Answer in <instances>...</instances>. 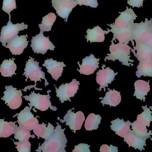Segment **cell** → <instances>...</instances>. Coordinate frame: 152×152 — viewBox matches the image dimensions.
Listing matches in <instances>:
<instances>
[{
  "instance_id": "5b68a950",
  "label": "cell",
  "mask_w": 152,
  "mask_h": 152,
  "mask_svg": "<svg viewBox=\"0 0 152 152\" xmlns=\"http://www.w3.org/2000/svg\"><path fill=\"white\" fill-rule=\"evenodd\" d=\"M30 59L26 62L25 68V72L23 75H25L26 79L29 78L31 81H34L35 85L34 87L37 90L35 86L37 81H42L41 79L45 80V86L49 85V83L45 79V73L42 71V68L39 67V62L34 60V59L29 56Z\"/></svg>"
},
{
  "instance_id": "4fadbf2b",
  "label": "cell",
  "mask_w": 152,
  "mask_h": 152,
  "mask_svg": "<svg viewBox=\"0 0 152 152\" xmlns=\"http://www.w3.org/2000/svg\"><path fill=\"white\" fill-rule=\"evenodd\" d=\"M77 5L75 0H59L52 4L58 15L66 22L70 12Z\"/></svg>"
},
{
  "instance_id": "60d3db41",
  "label": "cell",
  "mask_w": 152,
  "mask_h": 152,
  "mask_svg": "<svg viewBox=\"0 0 152 152\" xmlns=\"http://www.w3.org/2000/svg\"><path fill=\"white\" fill-rule=\"evenodd\" d=\"M59 1V0H52V4H53V3L57 1Z\"/></svg>"
},
{
  "instance_id": "d4e9b609",
  "label": "cell",
  "mask_w": 152,
  "mask_h": 152,
  "mask_svg": "<svg viewBox=\"0 0 152 152\" xmlns=\"http://www.w3.org/2000/svg\"><path fill=\"white\" fill-rule=\"evenodd\" d=\"M108 89L109 91L106 93L105 96L103 98L101 102L103 106L106 104L110 105V107H116L121 101V95L119 92L114 89L113 90L109 88Z\"/></svg>"
},
{
  "instance_id": "cb8c5ba5",
  "label": "cell",
  "mask_w": 152,
  "mask_h": 152,
  "mask_svg": "<svg viewBox=\"0 0 152 152\" xmlns=\"http://www.w3.org/2000/svg\"><path fill=\"white\" fill-rule=\"evenodd\" d=\"M46 126L44 123L38 124L33 129L34 134L38 137V139L41 137L45 140H48L53 134L55 129L54 126L50 123H48V127Z\"/></svg>"
},
{
  "instance_id": "74e56055",
  "label": "cell",
  "mask_w": 152,
  "mask_h": 152,
  "mask_svg": "<svg viewBox=\"0 0 152 152\" xmlns=\"http://www.w3.org/2000/svg\"><path fill=\"white\" fill-rule=\"evenodd\" d=\"M100 151L101 152H118V148L116 146L110 145V146L107 145H103L100 147Z\"/></svg>"
},
{
  "instance_id": "e0dca14e",
  "label": "cell",
  "mask_w": 152,
  "mask_h": 152,
  "mask_svg": "<svg viewBox=\"0 0 152 152\" xmlns=\"http://www.w3.org/2000/svg\"><path fill=\"white\" fill-rule=\"evenodd\" d=\"M100 59L95 58L94 55L91 54L89 56H86L82 59L81 65L78 62L80 67V70L77 69L81 74L85 75H90L93 74L95 71L99 68V61Z\"/></svg>"
},
{
  "instance_id": "ffe728a7",
  "label": "cell",
  "mask_w": 152,
  "mask_h": 152,
  "mask_svg": "<svg viewBox=\"0 0 152 152\" xmlns=\"http://www.w3.org/2000/svg\"><path fill=\"white\" fill-rule=\"evenodd\" d=\"M111 122L112 125L110 127L112 130L115 132L116 134L122 138H124L131 130L130 129L131 123L129 120L125 122L123 119L121 120L118 118Z\"/></svg>"
},
{
  "instance_id": "2e32d148",
  "label": "cell",
  "mask_w": 152,
  "mask_h": 152,
  "mask_svg": "<svg viewBox=\"0 0 152 152\" xmlns=\"http://www.w3.org/2000/svg\"><path fill=\"white\" fill-rule=\"evenodd\" d=\"M27 35H17L7 43L5 47L9 48L13 55H20L27 47L29 41H27Z\"/></svg>"
},
{
  "instance_id": "4dcf8cb0",
  "label": "cell",
  "mask_w": 152,
  "mask_h": 152,
  "mask_svg": "<svg viewBox=\"0 0 152 152\" xmlns=\"http://www.w3.org/2000/svg\"><path fill=\"white\" fill-rule=\"evenodd\" d=\"M144 111L137 116V121L145 126L149 127L151 125V122L152 121V112L147 107V105L142 106Z\"/></svg>"
},
{
  "instance_id": "484cf974",
  "label": "cell",
  "mask_w": 152,
  "mask_h": 152,
  "mask_svg": "<svg viewBox=\"0 0 152 152\" xmlns=\"http://www.w3.org/2000/svg\"><path fill=\"white\" fill-rule=\"evenodd\" d=\"M15 59H5L3 61L0 66V73L4 77H12L16 75L15 70L17 69V65L14 63Z\"/></svg>"
},
{
  "instance_id": "30bf717a",
  "label": "cell",
  "mask_w": 152,
  "mask_h": 152,
  "mask_svg": "<svg viewBox=\"0 0 152 152\" xmlns=\"http://www.w3.org/2000/svg\"><path fill=\"white\" fill-rule=\"evenodd\" d=\"M79 82L76 79H73L70 83L63 84L58 88L55 86L57 96L59 98L61 103L66 101H71L70 98L74 97L79 89Z\"/></svg>"
},
{
  "instance_id": "4316f807",
  "label": "cell",
  "mask_w": 152,
  "mask_h": 152,
  "mask_svg": "<svg viewBox=\"0 0 152 152\" xmlns=\"http://www.w3.org/2000/svg\"><path fill=\"white\" fill-rule=\"evenodd\" d=\"M16 122H8L4 119H0V137L7 138L14 134L18 126Z\"/></svg>"
},
{
  "instance_id": "d6a6232c",
  "label": "cell",
  "mask_w": 152,
  "mask_h": 152,
  "mask_svg": "<svg viewBox=\"0 0 152 152\" xmlns=\"http://www.w3.org/2000/svg\"><path fill=\"white\" fill-rule=\"evenodd\" d=\"M14 137L16 140L19 141H28L30 137L32 138H35L34 135H32L30 131L28 129L24 128L23 127H17L15 129V132L14 133Z\"/></svg>"
},
{
  "instance_id": "277c9868",
  "label": "cell",
  "mask_w": 152,
  "mask_h": 152,
  "mask_svg": "<svg viewBox=\"0 0 152 152\" xmlns=\"http://www.w3.org/2000/svg\"><path fill=\"white\" fill-rule=\"evenodd\" d=\"M9 15V21L6 26H3L2 28L0 36V42L4 47L6 46V43L18 35L19 31L27 29L28 27V25H26L23 22L20 24H12L11 21V15Z\"/></svg>"
},
{
  "instance_id": "6da1fadb",
  "label": "cell",
  "mask_w": 152,
  "mask_h": 152,
  "mask_svg": "<svg viewBox=\"0 0 152 152\" xmlns=\"http://www.w3.org/2000/svg\"><path fill=\"white\" fill-rule=\"evenodd\" d=\"M57 126L50 137L38 147L36 151L40 152H66L67 140L64 134L65 129L57 122Z\"/></svg>"
},
{
  "instance_id": "ba28073f",
  "label": "cell",
  "mask_w": 152,
  "mask_h": 152,
  "mask_svg": "<svg viewBox=\"0 0 152 152\" xmlns=\"http://www.w3.org/2000/svg\"><path fill=\"white\" fill-rule=\"evenodd\" d=\"M31 47L35 53L45 54L48 50L54 51L55 46L50 41L49 36L45 37L43 32L40 31L38 35L32 37Z\"/></svg>"
},
{
  "instance_id": "8992f818",
  "label": "cell",
  "mask_w": 152,
  "mask_h": 152,
  "mask_svg": "<svg viewBox=\"0 0 152 152\" xmlns=\"http://www.w3.org/2000/svg\"><path fill=\"white\" fill-rule=\"evenodd\" d=\"M152 32V18L149 20L145 19V21L134 23L133 28V37L136 43H144L150 36Z\"/></svg>"
},
{
  "instance_id": "e575fe53",
  "label": "cell",
  "mask_w": 152,
  "mask_h": 152,
  "mask_svg": "<svg viewBox=\"0 0 152 152\" xmlns=\"http://www.w3.org/2000/svg\"><path fill=\"white\" fill-rule=\"evenodd\" d=\"M2 9L3 11L10 15L11 12L17 9L16 0H3Z\"/></svg>"
},
{
  "instance_id": "f546056e",
  "label": "cell",
  "mask_w": 152,
  "mask_h": 152,
  "mask_svg": "<svg viewBox=\"0 0 152 152\" xmlns=\"http://www.w3.org/2000/svg\"><path fill=\"white\" fill-rule=\"evenodd\" d=\"M102 119L100 115H95L94 113L89 114L85 121V128L86 130L90 131L97 129Z\"/></svg>"
},
{
  "instance_id": "f1b7e54d",
  "label": "cell",
  "mask_w": 152,
  "mask_h": 152,
  "mask_svg": "<svg viewBox=\"0 0 152 152\" xmlns=\"http://www.w3.org/2000/svg\"><path fill=\"white\" fill-rule=\"evenodd\" d=\"M56 19L57 16L53 12H50L46 16L43 17L42 24L38 25L40 31L44 32L51 31Z\"/></svg>"
},
{
  "instance_id": "ab89813d",
  "label": "cell",
  "mask_w": 152,
  "mask_h": 152,
  "mask_svg": "<svg viewBox=\"0 0 152 152\" xmlns=\"http://www.w3.org/2000/svg\"><path fill=\"white\" fill-rule=\"evenodd\" d=\"M144 43L152 48V32Z\"/></svg>"
},
{
  "instance_id": "83f0119b",
  "label": "cell",
  "mask_w": 152,
  "mask_h": 152,
  "mask_svg": "<svg viewBox=\"0 0 152 152\" xmlns=\"http://www.w3.org/2000/svg\"><path fill=\"white\" fill-rule=\"evenodd\" d=\"M136 75L138 78L144 76L152 77V61H142L139 62L137 67Z\"/></svg>"
},
{
  "instance_id": "836d02e7",
  "label": "cell",
  "mask_w": 152,
  "mask_h": 152,
  "mask_svg": "<svg viewBox=\"0 0 152 152\" xmlns=\"http://www.w3.org/2000/svg\"><path fill=\"white\" fill-rule=\"evenodd\" d=\"M13 141L14 144L17 145L16 148L19 152H31V145L30 142L28 141H19V142H15Z\"/></svg>"
},
{
  "instance_id": "5bb4252c",
  "label": "cell",
  "mask_w": 152,
  "mask_h": 152,
  "mask_svg": "<svg viewBox=\"0 0 152 152\" xmlns=\"http://www.w3.org/2000/svg\"><path fill=\"white\" fill-rule=\"evenodd\" d=\"M119 13L120 15L116 19L114 23H113L114 26L118 28H127L132 26L137 17L133 9L128 7L126 10L119 12Z\"/></svg>"
},
{
  "instance_id": "ac0fdd59",
  "label": "cell",
  "mask_w": 152,
  "mask_h": 152,
  "mask_svg": "<svg viewBox=\"0 0 152 152\" xmlns=\"http://www.w3.org/2000/svg\"><path fill=\"white\" fill-rule=\"evenodd\" d=\"M133 47L131 51L139 62L152 61V48L144 42L136 43Z\"/></svg>"
},
{
  "instance_id": "8fae6325",
  "label": "cell",
  "mask_w": 152,
  "mask_h": 152,
  "mask_svg": "<svg viewBox=\"0 0 152 152\" xmlns=\"http://www.w3.org/2000/svg\"><path fill=\"white\" fill-rule=\"evenodd\" d=\"M85 120V115L83 112L78 111L75 113L72 112V109H70L68 111L63 120H60V121L62 123L66 122V126H69L70 129L75 134L77 130L81 129Z\"/></svg>"
},
{
  "instance_id": "603a6c76",
  "label": "cell",
  "mask_w": 152,
  "mask_h": 152,
  "mask_svg": "<svg viewBox=\"0 0 152 152\" xmlns=\"http://www.w3.org/2000/svg\"><path fill=\"white\" fill-rule=\"evenodd\" d=\"M86 37L87 42L90 43H102L105 40V32L98 26L92 29H88L86 31Z\"/></svg>"
},
{
  "instance_id": "d590c367",
  "label": "cell",
  "mask_w": 152,
  "mask_h": 152,
  "mask_svg": "<svg viewBox=\"0 0 152 152\" xmlns=\"http://www.w3.org/2000/svg\"><path fill=\"white\" fill-rule=\"evenodd\" d=\"M76 4L77 5H84L86 6H90L91 8H97L98 5L97 0H75Z\"/></svg>"
},
{
  "instance_id": "9c48e42d",
  "label": "cell",
  "mask_w": 152,
  "mask_h": 152,
  "mask_svg": "<svg viewBox=\"0 0 152 152\" xmlns=\"http://www.w3.org/2000/svg\"><path fill=\"white\" fill-rule=\"evenodd\" d=\"M2 100L5 102V104L12 110L17 109L21 106L22 103V93L21 90H18L12 85L5 86Z\"/></svg>"
},
{
  "instance_id": "f35d334b",
  "label": "cell",
  "mask_w": 152,
  "mask_h": 152,
  "mask_svg": "<svg viewBox=\"0 0 152 152\" xmlns=\"http://www.w3.org/2000/svg\"><path fill=\"white\" fill-rule=\"evenodd\" d=\"M127 4L133 8H140L142 7L145 0H127Z\"/></svg>"
},
{
  "instance_id": "52a82bcc",
  "label": "cell",
  "mask_w": 152,
  "mask_h": 152,
  "mask_svg": "<svg viewBox=\"0 0 152 152\" xmlns=\"http://www.w3.org/2000/svg\"><path fill=\"white\" fill-rule=\"evenodd\" d=\"M134 25V24H133ZM133 25L127 28H118L113 26V24H107L110 26L111 29H108L107 30H104L105 35H107L110 32L113 33V36L112 41H115L116 39L118 41L119 43L128 44L129 42H132V45H134V42L133 37Z\"/></svg>"
},
{
  "instance_id": "1f68e13d",
  "label": "cell",
  "mask_w": 152,
  "mask_h": 152,
  "mask_svg": "<svg viewBox=\"0 0 152 152\" xmlns=\"http://www.w3.org/2000/svg\"><path fill=\"white\" fill-rule=\"evenodd\" d=\"M131 126L132 130L137 135L146 139L151 138L150 136L152 134V131L151 130L148 133L146 126H143L137 120L131 123Z\"/></svg>"
},
{
  "instance_id": "d6986e66",
  "label": "cell",
  "mask_w": 152,
  "mask_h": 152,
  "mask_svg": "<svg viewBox=\"0 0 152 152\" xmlns=\"http://www.w3.org/2000/svg\"><path fill=\"white\" fill-rule=\"evenodd\" d=\"M42 65L47 68L48 73L51 75L53 78L56 81L61 77L64 70L63 68L66 67L63 62H57L53 60L52 58L45 60Z\"/></svg>"
},
{
  "instance_id": "3957f363",
  "label": "cell",
  "mask_w": 152,
  "mask_h": 152,
  "mask_svg": "<svg viewBox=\"0 0 152 152\" xmlns=\"http://www.w3.org/2000/svg\"><path fill=\"white\" fill-rule=\"evenodd\" d=\"M50 90L47 91L48 95H41L39 93L36 94L34 92L31 93L29 95L23 96L25 100L30 102L28 104L32 109V107H34L35 109L41 110V111H45L50 108L51 109L56 111L57 108L52 105L51 102L50 101V96L49 94Z\"/></svg>"
},
{
  "instance_id": "44dd1931",
  "label": "cell",
  "mask_w": 152,
  "mask_h": 152,
  "mask_svg": "<svg viewBox=\"0 0 152 152\" xmlns=\"http://www.w3.org/2000/svg\"><path fill=\"white\" fill-rule=\"evenodd\" d=\"M124 138V142L127 143L129 147H133L135 150H144V146L146 145V139L137 135L133 130H131Z\"/></svg>"
},
{
  "instance_id": "7a4b0ae2",
  "label": "cell",
  "mask_w": 152,
  "mask_h": 152,
  "mask_svg": "<svg viewBox=\"0 0 152 152\" xmlns=\"http://www.w3.org/2000/svg\"><path fill=\"white\" fill-rule=\"evenodd\" d=\"M111 45L110 46V54H108L107 56L104 58V61L107 60L115 61L118 60L122 63V65L130 67L134 66L132 62L134 60L130 59V52L132 48L127 44L119 43L115 44L113 41H111Z\"/></svg>"
},
{
  "instance_id": "7402d4cb",
  "label": "cell",
  "mask_w": 152,
  "mask_h": 152,
  "mask_svg": "<svg viewBox=\"0 0 152 152\" xmlns=\"http://www.w3.org/2000/svg\"><path fill=\"white\" fill-rule=\"evenodd\" d=\"M135 92L134 96L141 101H145V96L151 90L150 81L148 82L143 80H138L134 83Z\"/></svg>"
},
{
  "instance_id": "9a60e30c",
  "label": "cell",
  "mask_w": 152,
  "mask_h": 152,
  "mask_svg": "<svg viewBox=\"0 0 152 152\" xmlns=\"http://www.w3.org/2000/svg\"><path fill=\"white\" fill-rule=\"evenodd\" d=\"M104 66L105 65H103L102 70H100L96 73V82L100 86L98 90L101 91L102 88H104L105 92V87H108V84H111L114 80L115 76L118 74V72L115 73L109 67L104 69Z\"/></svg>"
},
{
  "instance_id": "8d00e7d4",
  "label": "cell",
  "mask_w": 152,
  "mask_h": 152,
  "mask_svg": "<svg viewBox=\"0 0 152 152\" xmlns=\"http://www.w3.org/2000/svg\"><path fill=\"white\" fill-rule=\"evenodd\" d=\"M90 145L85 143H80L75 146L73 152H90Z\"/></svg>"
},
{
  "instance_id": "7c38bea8",
  "label": "cell",
  "mask_w": 152,
  "mask_h": 152,
  "mask_svg": "<svg viewBox=\"0 0 152 152\" xmlns=\"http://www.w3.org/2000/svg\"><path fill=\"white\" fill-rule=\"evenodd\" d=\"M30 107H26L18 114V122L20 126L23 127L29 131H32L38 124L39 121L31 112Z\"/></svg>"
}]
</instances>
